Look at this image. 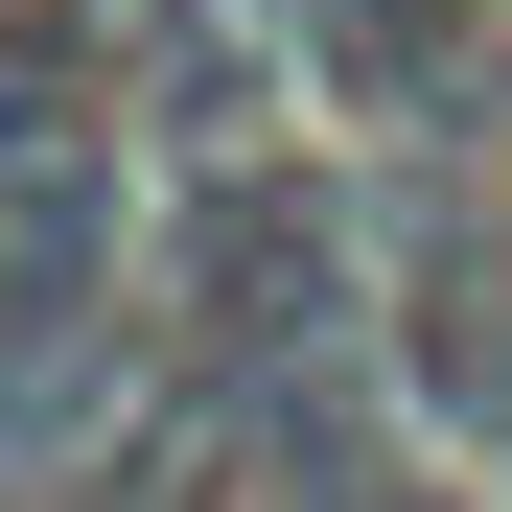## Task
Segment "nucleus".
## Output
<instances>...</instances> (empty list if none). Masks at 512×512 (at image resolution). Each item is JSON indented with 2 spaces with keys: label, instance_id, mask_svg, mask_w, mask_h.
Here are the masks:
<instances>
[{
  "label": "nucleus",
  "instance_id": "obj_1",
  "mask_svg": "<svg viewBox=\"0 0 512 512\" xmlns=\"http://www.w3.org/2000/svg\"><path fill=\"white\" fill-rule=\"evenodd\" d=\"M350 326H373L350 187H303L280 140L163 187V373H210V396H303V373H350Z\"/></svg>",
  "mask_w": 512,
  "mask_h": 512
},
{
  "label": "nucleus",
  "instance_id": "obj_3",
  "mask_svg": "<svg viewBox=\"0 0 512 512\" xmlns=\"http://www.w3.org/2000/svg\"><path fill=\"white\" fill-rule=\"evenodd\" d=\"M489 47H512V0H303V70H326L373 140H419V117H443Z\"/></svg>",
  "mask_w": 512,
  "mask_h": 512
},
{
  "label": "nucleus",
  "instance_id": "obj_2",
  "mask_svg": "<svg viewBox=\"0 0 512 512\" xmlns=\"http://www.w3.org/2000/svg\"><path fill=\"white\" fill-rule=\"evenodd\" d=\"M396 396L512 443V233H489V210H443V233L396 256Z\"/></svg>",
  "mask_w": 512,
  "mask_h": 512
}]
</instances>
